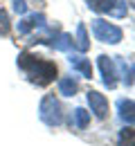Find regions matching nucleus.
<instances>
[{
	"label": "nucleus",
	"instance_id": "nucleus-6",
	"mask_svg": "<svg viewBox=\"0 0 135 146\" xmlns=\"http://www.w3.org/2000/svg\"><path fill=\"white\" fill-rule=\"evenodd\" d=\"M88 104H90V110L95 112L99 119H106V115H108V101H106L104 94H99L97 90H90L88 92Z\"/></svg>",
	"mask_w": 135,
	"mask_h": 146
},
{
	"label": "nucleus",
	"instance_id": "nucleus-11",
	"mask_svg": "<svg viewBox=\"0 0 135 146\" xmlns=\"http://www.w3.org/2000/svg\"><path fill=\"white\" fill-rule=\"evenodd\" d=\"M77 90H79V86H77V81H74L72 76H63V79L59 81V92H61V94H65V97H72Z\"/></svg>",
	"mask_w": 135,
	"mask_h": 146
},
{
	"label": "nucleus",
	"instance_id": "nucleus-12",
	"mask_svg": "<svg viewBox=\"0 0 135 146\" xmlns=\"http://www.w3.org/2000/svg\"><path fill=\"white\" fill-rule=\"evenodd\" d=\"M74 47H77L79 52H86V50L90 47L88 34H86V25H83V23H79V25H77V43H74Z\"/></svg>",
	"mask_w": 135,
	"mask_h": 146
},
{
	"label": "nucleus",
	"instance_id": "nucleus-14",
	"mask_svg": "<svg viewBox=\"0 0 135 146\" xmlns=\"http://www.w3.org/2000/svg\"><path fill=\"white\" fill-rule=\"evenodd\" d=\"M119 146H135V130L131 126L119 133Z\"/></svg>",
	"mask_w": 135,
	"mask_h": 146
},
{
	"label": "nucleus",
	"instance_id": "nucleus-16",
	"mask_svg": "<svg viewBox=\"0 0 135 146\" xmlns=\"http://www.w3.org/2000/svg\"><path fill=\"white\" fill-rule=\"evenodd\" d=\"M11 2H14V11H16V14H25V11H27L25 0H11Z\"/></svg>",
	"mask_w": 135,
	"mask_h": 146
},
{
	"label": "nucleus",
	"instance_id": "nucleus-8",
	"mask_svg": "<svg viewBox=\"0 0 135 146\" xmlns=\"http://www.w3.org/2000/svg\"><path fill=\"white\" fill-rule=\"evenodd\" d=\"M70 63H72V68L79 70L83 76H88V79L92 76V65H90L88 58H83V56H79V54H70Z\"/></svg>",
	"mask_w": 135,
	"mask_h": 146
},
{
	"label": "nucleus",
	"instance_id": "nucleus-10",
	"mask_svg": "<svg viewBox=\"0 0 135 146\" xmlns=\"http://www.w3.org/2000/svg\"><path fill=\"white\" fill-rule=\"evenodd\" d=\"M117 108H119V117L124 119V121H128V124H133V99H119V104H117Z\"/></svg>",
	"mask_w": 135,
	"mask_h": 146
},
{
	"label": "nucleus",
	"instance_id": "nucleus-1",
	"mask_svg": "<svg viewBox=\"0 0 135 146\" xmlns=\"http://www.w3.org/2000/svg\"><path fill=\"white\" fill-rule=\"evenodd\" d=\"M18 68L25 70L29 81L36 83V86H47L57 76V65L52 61H45V58H41L36 54H29V52H23L18 56Z\"/></svg>",
	"mask_w": 135,
	"mask_h": 146
},
{
	"label": "nucleus",
	"instance_id": "nucleus-9",
	"mask_svg": "<svg viewBox=\"0 0 135 146\" xmlns=\"http://www.w3.org/2000/svg\"><path fill=\"white\" fill-rule=\"evenodd\" d=\"M52 47H57L59 52H70V50L74 47V40H72L70 34H59V36H54V40H52Z\"/></svg>",
	"mask_w": 135,
	"mask_h": 146
},
{
	"label": "nucleus",
	"instance_id": "nucleus-4",
	"mask_svg": "<svg viewBox=\"0 0 135 146\" xmlns=\"http://www.w3.org/2000/svg\"><path fill=\"white\" fill-rule=\"evenodd\" d=\"M88 7L99 14H113L117 18L126 16V0H86Z\"/></svg>",
	"mask_w": 135,
	"mask_h": 146
},
{
	"label": "nucleus",
	"instance_id": "nucleus-13",
	"mask_svg": "<svg viewBox=\"0 0 135 146\" xmlns=\"http://www.w3.org/2000/svg\"><path fill=\"white\" fill-rule=\"evenodd\" d=\"M72 117H74V126L77 128H86L88 124H90V112L83 108H77L74 112H72Z\"/></svg>",
	"mask_w": 135,
	"mask_h": 146
},
{
	"label": "nucleus",
	"instance_id": "nucleus-15",
	"mask_svg": "<svg viewBox=\"0 0 135 146\" xmlns=\"http://www.w3.org/2000/svg\"><path fill=\"white\" fill-rule=\"evenodd\" d=\"M9 16H7V11L5 9H0V36H5L7 32H9Z\"/></svg>",
	"mask_w": 135,
	"mask_h": 146
},
{
	"label": "nucleus",
	"instance_id": "nucleus-3",
	"mask_svg": "<svg viewBox=\"0 0 135 146\" xmlns=\"http://www.w3.org/2000/svg\"><path fill=\"white\" fill-rule=\"evenodd\" d=\"M92 34H95L97 40H101V43H110V45H115L122 40V29L113 25V23H108V20H101V18H95L92 20Z\"/></svg>",
	"mask_w": 135,
	"mask_h": 146
},
{
	"label": "nucleus",
	"instance_id": "nucleus-7",
	"mask_svg": "<svg viewBox=\"0 0 135 146\" xmlns=\"http://www.w3.org/2000/svg\"><path fill=\"white\" fill-rule=\"evenodd\" d=\"M36 27H45V16L43 14H32V16L23 18L18 23V34H29Z\"/></svg>",
	"mask_w": 135,
	"mask_h": 146
},
{
	"label": "nucleus",
	"instance_id": "nucleus-5",
	"mask_svg": "<svg viewBox=\"0 0 135 146\" xmlns=\"http://www.w3.org/2000/svg\"><path fill=\"white\" fill-rule=\"evenodd\" d=\"M99 70H101V76H104V86L115 88V86H117V70H115L113 58H108V56H99Z\"/></svg>",
	"mask_w": 135,
	"mask_h": 146
},
{
	"label": "nucleus",
	"instance_id": "nucleus-2",
	"mask_svg": "<svg viewBox=\"0 0 135 146\" xmlns=\"http://www.w3.org/2000/svg\"><path fill=\"white\" fill-rule=\"evenodd\" d=\"M39 117L47 124V126H59V124L63 121L61 104H59V99L54 94L43 97V101H41V106H39Z\"/></svg>",
	"mask_w": 135,
	"mask_h": 146
}]
</instances>
